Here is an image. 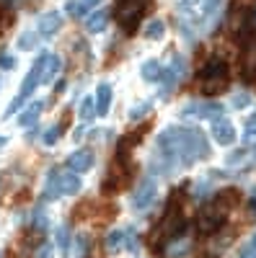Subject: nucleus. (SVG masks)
<instances>
[{
    "label": "nucleus",
    "mask_w": 256,
    "mask_h": 258,
    "mask_svg": "<svg viewBox=\"0 0 256 258\" xmlns=\"http://www.w3.org/2000/svg\"><path fill=\"white\" fill-rule=\"evenodd\" d=\"M140 73H142V80H147V83H158L161 75H163V68H161V62H158V59H147V62H142Z\"/></svg>",
    "instance_id": "nucleus-20"
},
{
    "label": "nucleus",
    "mask_w": 256,
    "mask_h": 258,
    "mask_svg": "<svg viewBox=\"0 0 256 258\" xmlns=\"http://www.w3.org/2000/svg\"><path fill=\"white\" fill-rule=\"evenodd\" d=\"M194 3H197V0H179V6H181V8H186V6H194Z\"/></svg>",
    "instance_id": "nucleus-44"
},
{
    "label": "nucleus",
    "mask_w": 256,
    "mask_h": 258,
    "mask_svg": "<svg viewBox=\"0 0 256 258\" xmlns=\"http://www.w3.org/2000/svg\"><path fill=\"white\" fill-rule=\"evenodd\" d=\"M210 188H212V183H210L207 178H202V181L194 186V197H197V199H204L207 194H210Z\"/></svg>",
    "instance_id": "nucleus-35"
},
{
    "label": "nucleus",
    "mask_w": 256,
    "mask_h": 258,
    "mask_svg": "<svg viewBox=\"0 0 256 258\" xmlns=\"http://www.w3.org/2000/svg\"><path fill=\"white\" fill-rule=\"evenodd\" d=\"M147 129H150V124H140L135 132H130L124 137V142H122V147H119V153H124V150H130V147H135V145H140V140L147 135Z\"/></svg>",
    "instance_id": "nucleus-21"
},
{
    "label": "nucleus",
    "mask_w": 256,
    "mask_h": 258,
    "mask_svg": "<svg viewBox=\"0 0 256 258\" xmlns=\"http://www.w3.org/2000/svg\"><path fill=\"white\" fill-rule=\"evenodd\" d=\"M202 3V11H204V16H215V11L220 8V3L223 0H199Z\"/></svg>",
    "instance_id": "nucleus-34"
},
{
    "label": "nucleus",
    "mask_w": 256,
    "mask_h": 258,
    "mask_svg": "<svg viewBox=\"0 0 256 258\" xmlns=\"http://www.w3.org/2000/svg\"><path fill=\"white\" fill-rule=\"evenodd\" d=\"M60 135H62V126L55 124V126L44 129V135H41V142H44V145H55V142L60 140Z\"/></svg>",
    "instance_id": "nucleus-31"
},
{
    "label": "nucleus",
    "mask_w": 256,
    "mask_h": 258,
    "mask_svg": "<svg viewBox=\"0 0 256 258\" xmlns=\"http://www.w3.org/2000/svg\"><path fill=\"white\" fill-rule=\"evenodd\" d=\"M106 250L109 253H117V250H122L124 248V230H114V232H109L106 235Z\"/></svg>",
    "instance_id": "nucleus-24"
},
{
    "label": "nucleus",
    "mask_w": 256,
    "mask_h": 258,
    "mask_svg": "<svg viewBox=\"0 0 256 258\" xmlns=\"http://www.w3.org/2000/svg\"><path fill=\"white\" fill-rule=\"evenodd\" d=\"M246 248H251V250H256V235H253V238L248 240V245H246Z\"/></svg>",
    "instance_id": "nucleus-45"
},
{
    "label": "nucleus",
    "mask_w": 256,
    "mask_h": 258,
    "mask_svg": "<svg viewBox=\"0 0 256 258\" xmlns=\"http://www.w3.org/2000/svg\"><path fill=\"white\" fill-rule=\"evenodd\" d=\"M225 217H228V212L223 207H218L215 202H210L207 207H202L199 217H197V230L202 235H212V232H218L223 227Z\"/></svg>",
    "instance_id": "nucleus-5"
},
{
    "label": "nucleus",
    "mask_w": 256,
    "mask_h": 258,
    "mask_svg": "<svg viewBox=\"0 0 256 258\" xmlns=\"http://www.w3.org/2000/svg\"><path fill=\"white\" fill-rule=\"evenodd\" d=\"M0 68H3V70H13L16 68V57L3 52V54H0Z\"/></svg>",
    "instance_id": "nucleus-38"
},
{
    "label": "nucleus",
    "mask_w": 256,
    "mask_h": 258,
    "mask_svg": "<svg viewBox=\"0 0 256 258\" xmlns=\"http://www.w3.org/2000/svg\"><path fill=\"white\" fill-rule=\"evenodd\" d=\"M68 168L73 173H85V170L93 168V153L91 150H75V153L68 158Z\"/></svg>",
    "instance_id": "nucleus-13"
},
{
    "label": "nucleus",
    "mask_w": 256,
    "mask_h": 258,
    "mask_svg": "<svg viewBox=\"0 0 256 258\" xmlns=\"http://www.w3.org/2000/svg\"><path fill=\"white\" fill-rule=\"evenodd\" d=\"M163 34H166V24H163V21H158V18L145 26V36L147 39H161Z\"/></svg>",
    "instance_id": "nucleus-27"
},
{
    "label": "nucleus",
    "mask_w": 256,
    "mask_h": 258,
    "mask_svg": "<svg viewBox=\"0 0 256 258\" xmlns=\"http://www.w3.org/2000/svg\"><path fill=\"white\" fill-rule=\"evenodd\" d=\"M223 106L220 103H186L184 109L179 111V116L181 119H212V121H218V119H223Z\"/></svg>",
    "instance_id": "nucleus-7"
},
{
    "label": "nucleus",
    "mask_w": 256,
    "mask_h": 258,
    "mask_svg": "<svg viewBox=\"0 0 256 258\" xmlns=\"http://www.w3.org/2000/svg\"><path fill=\"white\" fill-rule=\"evenodd\" d=\"M24 101H26L24 96H16V101H13V103L8 106V111H6V116H11V114H16V111L21 109V106H24Z\"/></svg>",
    "instance_id": "nucleus-41"
},
{
    "label": "nucleus",
    "mask_w": 256,
    "mask_h": 258,
    "mask_svg": "<svg viewBox=\"0 0 256 258\" xmlns=\"http://www.w3.org/2000/svg\"><path fill=\"white\" fill-rule=\"evenodd\" d=\"M39 114H41V103H31L26 111H21V116H18V124L29 129V126H34V124H36Z\"/></svg>",
    "instance_id": "nucleus-22"
},
{
    "label": "nucleus",
    "mask_w": 256,
    "mask_h": 258,
    "mask_svg": "<svg viewBox=\"0 0 256 258\" xmlns=\"http://www.w3.org/2000/svg\"><path fill=\"white\" fill-rule=\"evenodd\" d=\"M251 209H253V212H256V199H253V202H251Z\"/></svg>",
    "instance_id": "nucleus-48"
},
{
    "label": "nucleus",
    "mask_w": 256,
    "mask_h": 258,
    "mask_svg": "<svg viewBox=\"0 0 256 258\" xmlns=\"http://www.w3.org/2000/svg\"><path fill=\"white\" fill-rule=\"evenodd\" d=\"M243 158H246L243 150H238V153H230V155H228V165H241Z\"/></svg>",
    "instance_id": "nucleus-40"
},
{
    "label": "nucleus",
    "mask_w": 256,
    "mask_h": 258,
    "mask_svg": "<svg viewBox=\"0 0 256 258\" xmlns=\"http://www.w3.org/2000/svg\"><path fill=\"white\" fill-rule=\"evenodd\" d=\"M109 11H96V13H88L85 16V31L88 34H101L106 29V24H109Z\"/></svg>",
    "instance_id": "nucleus-15"
},
{
    "label": "nucleus",
    "mask_w": 256,
    "mask_h": 258,
    "mask_svg": "<svg viewBox=\"0 0 256 258\" xmlns=\"http://www.w3.org/2000/svg\"><path fill=\"white\" fill-rule=\"evenodd\" d=\"M241 258H256V250H251V248H241Z\"/></svg>",
    "instance_id": "nucleus-42"
},
{
    "label": "nucleus",
    "mask_w": 256,
    "mask_h": 258,
    "mask_svg": "<svg viewBox=\"0 0 256 258\" xmlns=\"http://www.w3.org/2000/svg\"><path fill=\"white\" fill-rule=\"evenodd\" d=\"M212 140H215L218 145L228 147L236 142V126H233L228 119H218V121H212Z\"/></svg>",
    "instance_id": "nucleus-11"
},
{
    "label": "nucleus",
    "mask_w": 256,
    "mask_h": 258,
    "mask_svg": "<svg viewBox=\"0 0 256 258\" xmlns=\"http://www.w3.org/2000/svg\"><path fill=\"white\" fill-rule=\"evenodd\" d=\"M96 6H98V0H68V3H65V13L75 16V18H83V16H88Z\"/></svg>",
    "instance_id": "nucleus-16"
},
{
    "label": "nucleus",
    "mask_w": 256,
    "mask_h": 258,
    "mask_svg": "<svg viewBox=\"0 0 256 258\" xmlns=\"http://www.w3.org/2000/svg\"><path fill=\"white\" fill-rule=\"evenodd\" d=\"M60 68H62V59H60L57 54H49V57H47V64H44V75H41V83H49L52 78H57Z\"/></svg>",
    "instance_id": "nucleus-23"
},
{
    "label": "nucleus",
    "mask_w": 256,
    "mask_h": 258,
    "mask_svg": "<svg viewBox=\"0 0 256 258\" xmlns=\"http://www.w3.org/2000/svg\"><path fill=\"white\" fill-rule=\"evenodd\" d=\"M47 57H49V52H41L39 57H36V62L31 64V70H29V75L24 78V83H21V93L18 96H24V98H29L39 85H41V75H44V64H47Z\"/></svg>",
    "instance_id": "nucleus-9"
},
{
    "label": "nucleus",
    "mask_w": 256,
    "mask_h": 258,
    "mask_svg": "<svg viewBox=\"0 0 256 258\" xmlns=\"http://www.w3.org/2000/svg\"><path fill=\"white\" fill-rule=\"evenodd\" d=\"M6 145H8V137H0V150H3Z\"/></svg>",
    "instance_id": "nucleus-47"
},
{
    "label": "nucleus",
    "mask_w": 256,
    "mask_h": 258,
    "mask_svg": "<svg viewBox=\"0 0 256 258\" xmlns=\"http://www.w3.org/2000/svg\"><path fill=\"white\" fill-rule=\"evenodd\" d=\"M36 29H39V34H41V36H55V34L62 29V13H57V11H47V13H41V16H39Z\"/></svg>",
    "instance_id": "nucleus-12"
},
{
    "label": "nucleus",
    "mask_w": 256,
    "mask_h": 258,
    "mask_svg": "<svg viewBox=\"0 0 256 258\" xmlns=\"http://www.w3.org/2000/svg\"><path fill=\"white\" fill-rule=\"evenodd\" d=\"M57 183H60V194H65V197H75V194L80 191V178H78V173H65V170H60V178H57Z\"/></svg>",
    "instance_id": "nucleus-14"
},
{
    "label": "nucleus",
    "mask_w": 256,
    "mask_h": 258,
    "mask_svg": "<svg viewBox=\"0 0 256 258\" xmlns=\"http://www.w3.org/2000/svg\"><path fill=\"white\" fill-rule=\"evenodd\" d=\"M156 197H158V183H156V178H145V181L135 188V194H132V209H135V212L150 209L153 202H156Z\"/></svg>",
    "instance_id": "nucleus-8"
},
{
    "label": "nucleus",
    "mask_w": 256,
    "mask_h": 258,
    "mask_svg": "<svg viewBox=\"0 0 256 258\" xmlns=\"http://www.w3.org/2000/svg\"><path fill=\"white\" fill-rule=\"evenodd\" d=\"M57 245L62 248V253H68L70 250V230L62 225V227H57Z\"/></svg>",
    "instance_id": "nucleus-30"
},
{
    "label": "nucleus",
    "mask_w": 256,
    "mask_h": 258,
    "mask_svg": "<svg viewBox=\"0 0 256 258\" xmlns=\"http://www.w3.org/2000/svg\"><path fill=\"white\" fill-rule=\"evenodd\" d=\"M186 250H189V243H186V240H179L176 245H168V248H166V253H168V255H174V258L184 255Z\"/></svg>",
    "instance_id": "nucleus-32"
},
{
    "label": "nucleus",
    "mask_w": 256,
    "mask_h": 258,
    "mask_svg": "<svg viewBox=\"0 0 256 258\" xmlns=\"http://www.w3.org/2000/svg\"><path fill=\"white\" fill-rule=\"evenodd\" d=\"M248 126H256V111L251 114V119H248Z\"/></svg>",
    "instance_id": "nucleus-46"
},
{
    "label": "nucleus",
    "mask_w": 256,
    "mask_h": 258,
    "mask_svg": "<svg viewBox=\"0 0 256 258\" xmlns=\"http://www.w3.org/2000/svg\"><path fill=\"white\" fill-rule=\"evenodd\" d=\"M52 255H55V248H52L49 243H41V245H36L34 258H52Z\"/></svg>",
    "instance_id": "nucleus-36"
},
{
    "label": "nucleus",
    "mask_w": 256,
    "mask_h": 258,
    "mask_svg": "<svg viewBox=\"0 0 256 258\" xmlns=\"http://www.w3.org/2000/svg\"><path fill=\"white\" fill-rule=\"evenodd\" d=\"M210 155V145L199 129L181 126V145H179V165H191Z\"/></svg>",
    "instance_id": "nucleus-3"
},
{
    "label": "nucleus",
    "mask_w": 256,
    "mask_h": 258,
    "mask_svg": "<svg viewBox=\"0 0 256 258\" xmlns=\"http://www.w3.org/2000/svg\"><path fill=\"white\" fill-rule=\"evenodd\" d=\"M124 181H127V168H122V163H119V158H117V163H114V168H112V173L104 178L101 188H104V194H117V191L124 188Z\"/></svg>",
    "instance_id": "nucleus-10"
},
{
    "label": "nucleus",
    "mask_w": 256,
    "mask_h": 258,
    "mask_svg": "<svg viewBox=\"0 0 256 258\" xmlns=\"http://www.w3.org/2000/svg\"><path fill=\"white\" fill-rule=\"evenodd\" d=\"M248 103H251V96L248 93H236V96H233V101H230L233 109H246Z\"/></svg>",
    "instance_id": "nucleus-33"
},
{
    "label": "nucleus",
    "mask_w": 256,
    "mask_h": 258,
    "mask_svg": "<svg viewBox=\"0 0 256 258\" xmlns=\"http://www.w3.org/2000/svg\"><path fill=\"white\" fill-rule=\"evenodd\" d=\"M145 6H147V0H119L117 3L114 16L127 34H135V29L140 26V21L145 16Z\"/></svg>",
    "instance_id": "nucleus-4"
},
{
    "label": "nucleus",
    "mask_w": 256,
    "mask_h": 258,
    "mask_svg": "<svg viewBox=\"0 0 256 258\" xmlns=\"http://www.w3.org/2000/svg\"><path fill=\"white\" fill-rule=\"evenodd\" d=\"M184 75H186V57L174 54V57H171V62H168V68H166V70H163V75H161V80H163L161 96L166 98V96L174 93V88L184 80Z\"/></svg>",
    "instance_id": "nucleus-6"
},
{
    "label": "nucleus",
    "mask_w": 256,
    "mask_h": 258,
    "mask_svg": "<svg viewBox=\"0 0 256 258\" xmlns=\"http://www.w3.org/2000/svg\"><path fill=\"white\" fill-rule=\"evenodd\" d=\"M88 245H91V240L85 238V235H80V238H78V255H80V258H85V253H88Z\"/></svg>",
    "instance_id": "nucleus-39"
},
{
    "label": "nucleus",
    "mask_w": 256,
    "mask_h": 258,
    "mask_svg": "<svg viewBox=\"0 0 256 258\" xmlns=\"http://www.w3.org/2000/svg\"><path fill=\"white\" fill-rule=\"evenodd\" d=\"M36 41H39L36 31H24V34L18 36V49L29 52V49H34V47H36Z\"/></svg>",
    "instance_id": "nucleus-26"
},
{
    "label": "nucleus",
    "mask_w": 256,
    "mask_h": 258,
    "mask_svg": "<svg viewBox=\"0 0 256 258\" xmlns=\"http://www.w3.org/2000/svg\"><path fill=\"white\" fill-rule=\"evenodd\" d=\"M124 248H127V250H137V248H140L137 230H135V227H127V230H124Z\"/></svg>",
    "instance_id": "nucleus-29"
},
{
    "label": "nucleus",
    "mask_w": 256,
    "mask_h": 258,
    "mask_svg": "<svg viewBox=\"0 0 256 258\" xmlns=\"http://www.w3.org/2000/svg\"><path fill=\"white\" fill-rule=\"evenodd\" d=\"M83 135H85V124H83V126H78V129H75V132H73V137H75V140H80V137H83Z\"/></svg>",
    "instance_id": "nucleus-43"
},
{
    "label": "nucleus",
    "mask_w": 256,
    "mask_h": 258,
    "mask_svg": "<svg viewBox=\"0 0 256 258\" xmlns=\"http://www.w3.org/2000/svg\"><path fill=\"white\" fill-rule=\"evenodd\" d=\"M153 111V101H142V103H137L135 109L130 111V119H135V121H140L142 116H147Z\"/></svg>",
    "instance_id": "nucleus-28"
},
{
    "label": "nucleus",
    "mask_w": 256,
    "mask_h": 258,
    "mask_svg": "<svg viewBox=\"0 0 256 258\" xmlns=\"http://www.w3.org/2000/svg\"><path fill=\"white\" fill-rule=\"evenodd\" d=\"M93 116H96V101L91 96H85L80 101V119H83V124H88V121H93Z\"/></svg>",
    "instance_id": "nucleus-25"
},
{
    "label": "nucleus",
    "mask_w": 256,
    "mask_h": 258,
    "mask_svg": "<svg viewBox=\"0 0 256 258\" xmlns=\"http://www.w3.org/2000/svg\"><path fill=\"white\" fill-rule=\"evenodd\" d=\"M93 101H96V114L104 116L106 111H109V106H112V85L109 83H101Z\"/></svg>",
    "instance_id": "nucleus-18"
},
{
    "label": "nucleus",
    "mask_w": 256,
    "mask_h": 258,
    "mask_svg": "<svg viewBox=\"0 0 256 258\" xmlns=\"http://www.w3.org/2000/svg\"><path fill=\"white\" fill-rule=\"evenodd\" d=\"M243 145H246V147H256V126H246V132H243Z\"/></svg>",
    "instance_id": "nucleus-37"
},
{
    "label": "nucleus",
    "mask_w": 256,
    "mask_h": 258,
    "mask_svg": "<svg viewBox=\"0 0 256 258\" xmlns=\"http://www.w3.org/2000/svg\"><path fill=\"white\" fill-rule=\"evenodd\" d=\"M238 199H241V194H238L236 188H223V191L215 194V199H212V202H215L218 207H223L225 212H230L233 207L238 204Z\"/></svg>",
    "instance_id": "nucleus-19"
},
{
    "label": "nucleus",
    "mask_w": 256,
    "mask_h": 258,
    "mask_svg": "<svg viewBox=\"0 0 256 258\" xmlns=\"http://www.w3.org/2000/svg\"><path fill=\"white\" fill-rule=\"evenodd\" d=\"M186 230V220H184V212L179 207V202H171L168 212L163 214V220L158 222V227L150 235V248L156 253H163V245H168L171 240H176L179 235Z\"/></svg>",
    "instance_id": "nucleus-1"
},
{
    "label": "nucleus",
    "mask_w": 256,
    "mask_h": 258,
    "mask_svg": "<svg viewBox=\"0 0 256 258\" xmlns=\"http://www.w3.org/2000/svg\"><path fill=\"white\" fill-rule=\"evenodd\" d=\"M57 178H60V168H52L49 173H47V183H44V194H41V202H55L57 197H62Z\"/></svg>",
    "instance_id": "nucleus-17"
},
{
    "label": "nucleus",
    "mask_w": 256,
    "mask_h": 258,
    "mask_svg": "<svg viewBox=\"0 0 256 258\" xmlns=\"http://www.w3.org/2000/svg\"><path fill=\"white\" fill-rule=\"evenodd\" d=\"M228 83H230L228 62L220 59V57H212L202 68V73H199V91L204 96H218V93H223L228 88Z\"/></svg>",
    "instance_id": "nucleus-2"
}]
</instances>
